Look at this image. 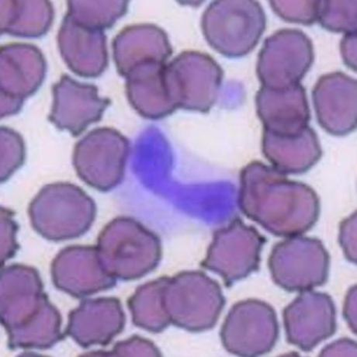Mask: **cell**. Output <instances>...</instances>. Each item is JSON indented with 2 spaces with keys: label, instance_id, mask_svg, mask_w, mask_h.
<instances>
[{
  "label": "cell",
  "instance_id": "obj_9",
  "mask_svg": "<svg viewBox=\"0 0 357 357\" xmlns=\"http://www.w3.org/2000/svg\"><path fill=\"white\" fill-rule=\"evenodd\" d=\"M331 257L319 239L287 238L273 246L268 266L273 282L289 291H304L324 285Z\"/></svg>",
  "mask_w": 357,
  "mask_h": 357
},
{
  "label": "cell",
  "instance_id": "obj_10",
  "mask_svg": "<svg viewBox=\"0 0 357 357\" xmlns=\"http://www.w3.org/2000/svg\"><path fill=\"white\" fill-rule=\"evenodd\" d=\"M266 243L257 229L234 219L214 233L202 266L222 277L229 287L258 271Z\"/></svg>",
  "mask_w": 357,
  "mask_h": 357
},
{
  "label": "cell",
  "instance_id": "obj_2",
  "mask_svg": "<svg viewBox=\"0 0 357 357\" xmlns=\"http://www.w3.org/2000/svg\"><path fill=\"white\" fill-rule=\"evenodd\" d=\"M0 319L10 349H47L64 339L58 309L44 292L36 269L20 264L2 267Z\"/></svg>",
  "mask_w": 357,
  "mask_h": 357
},
{
  "label": "cell",
  "instance_id": "obj_7",
  "mask_svg": "<svg viewBox=\"0 0 357 357\" xmlns=\"http://www.w3.org/2000/svg\"><path fill=\"white\" fill-rule=\"evenodd\" d=\"M223 70L207 54L188 51L177 56L164 70L167 91L176 109L207 113L215 105Z\"/></svg>",
  "mask_w": 357,
  "mask_h": 357
},
{
  "label": "cell",
  "instance_id": "obj_29",
  "mask_svg": "<svg viewBox=\"0 0 357 357\" xmlns=\"http://www.w3.org/2000/svg\"><path fill=\"white\" fill-rule=\"evenodd\" d=\"M273 12L287 22L312 25L318 22L320 1H271Z\"/></svg>",
  "mask_w": 357,
  "mask_h": 357
},
{
  "label": "cell",
  "instance_id": "obj_33",
  "mask_svg": "<svg viewBox=\"0 0 357 357\" xmlns=\"http://www.w3.org/2000/svg\"><path fill=\"white\" fill-rule=\"evenodd\" d=\"M322 356H356V342L350 339H341L321 350Z\"/></svg>",
  "mask_w": 357,
  "mask_h": 357
},
{
  "label": "cell",
  "instance_id": "obj_5",
  "mask_svg": "<svg viewBox=\"0 0 357 357\" xmlns=\"http://www.w3.org/2000/svg\"><path fill=\"white\" fill-rule=\"evenodd\" d=\"M163 298L171 324L191 333L214 328L225 305L221 286L201 271L169 278Z\"/></svg>",
  "mask_w": 357,
  "mask_h": 357
},
{
  "label": "cell",
  "instance_id": "obj_30",
  "mask_svg": "<svg viewBox=\"0 0 357 357\" xmlns=\"http://www.w3.org/2000/svg\"><path fill=\"white\" fill-rule=\"evenodd\" d=\"M100 356H160L161 352L153 342L134 335L127 340L116 343L112 351L105 352Z\"/></svg>",
  "mask_w": 357,
  "mask_h": 357
},
{
  "label": "cell",
  "instance_id": "obj_20",
  "mask_svg": "<svg viewBox=\"0 0 357 357\" xmlns=\"http://www.w3.org/2000/svg\"><path fill=\"white\" fill-rule=\"evenodd\" d=\"M57 41L61 58L75 75L97 78L105 71L108 52L104 31L88 29L66 15Z\"/></svg>",
  "mask_w": 357,
  "mask_h": 357
},
{
  "label": "cell",
  "instance_id": "obj_21",
  "mask_svg": "<svg viewBox=\"0 0 357 357\" xmlns=\"http://www.w3.org/2000/svg\"><path fill=\"white\" fill-rule=\"evenodd\" d=\"M112 47L116 70L123 77L148 61L166 63L173 54L167 33L149 24L126 27L114 39Z\"/></svg>",
  "mask_w": 357,
  "mask_h": 357
},
{
  "label": "cell",
  "instance_id": "obj_19",
  "mask_svg": "<svg viewBox=\"0 0 357 357\" xmlns=\"http://www.w3.org/2000/svg\"><path fill=\"white\" fill-rule=\"evenodd\" d=\"M256 106L264 130L274 135H299L311 120L306 91L301 84L279 89L262 86Z\"/></svg>",
  "mask_w": 357,
  "mask_h": 357
},
{
  "label": "cell",
  "instance_id": "obj_8",
  "mask_svg": "<svg viewBox=\"0 0 357 357\" xmlns=\"http://www.w3.org/2000/svg\"><path fill=\"white\" fill-rule=\"evenodd\" d=\"M130 142L119 130L99 128L75 144L73 166L82 181L96 190L107 192L125 176Z\"/></svg>",
  "mask_w": 357,
  "mask_h": 357
},
{
  "label": "cell",
  "instance_id": "obj_3",
  "mask_svg": "<svg viewBox=\"0 0 357 357\" xmlns=\"http://www.w3.org/2000/svg\"><path fill=\"white\" fill-rule=\"evenodd\" d=\"M100 263L114 278L138 280L153 271L162 257L159 237L135 219L116 218L100 233Z\"/></svg>",
  "mask_w": 357,
  "mask_h": 357
},
{
  "label": "cell",
  "instance_id": "obj_34",
  "mask_svg": "<svg viewBox=\"0 0 357 357\" xmlns=\"http://www.w3.org/2000/svg\"><path fill=\"white\" fill-rule=\"evenodd\" d=\"M357 33H346L342 39L340 50L343 61L352 70L356 71Z\"/></svg>",
  "mask_w": 357,
  "mask_h": 357
},
{
  "label": "cell",
  "instance_id": "obj_15",
  "mask_svg": "<svg viewBox=\"0 0 357 357\" xmlns=\"http://www.w3.org/2000/svg\"><path fill=\"white\" fill-rule=\"evenodd\" d=\"M53 284L77 298L112 289L116 279L100 263L97 247L73 245L61 250L52 261Z\"/></svg>",
  "mask_w": 357,
  "mask_h": 357
},
{
  "label": "cell",
  "instance_id": "obj_35",
  "mask_svg": "<svg viewBox=\"0 0 357 357\" xmlns=\"http://www.w3.org/2000/svg\"><path fill=\"white\" fill-rule=\"evenodd\" d=\"M343 317L352 332L356 334V285L348 291L346 296Z\"/></svg>",
  "mask_w": 357,
  "mask_h": 357
},
{
  "label": "cell",
  "instance_id": "obj_26",
  "mask_svg": "<svg viewBox=\"0 0 357 357\" xmlns=\"http://www.w3.org/2000/svg\"><path fill=\"white\" fill-rule=\"evenodd\" d=\"M128 8V2L122 0H70L68 1L66 15L71 17L75 22L88 29L104 31L111 29L120 18L125 16Z\"/></svg>",
  "mask_w": 357,
  "mask_h": 357
},
{
  "label": "cell",
  "instance_id": "obj_24",
  "mask_svg": "<svg viewBox=\"0 0 357 357\" xmlns=\"http://www.w3.org/2000/svg\"><path fill=\"white\" fill-rule=\"evenodd\" d=\"M54 10L47 0H1V34L24 38H38L49 32Z\"/></svg>",
  "mask_w": 357,
  "mask_h": 357
},
{
  "label": "cell",
  "instance_id": "obj_17",
  "mask_svg": "<svg viewBox=\"0 0 357 357\" xmlns=\"http://www.w3.org/2000/svg\"><path fill=\"white\" fill-rule=\"evenodd\" d=\"M319 126L334 136L351 133L357 125V82L341 72L326 74L312 91Z\"/></svg>",
  "mask_w": 357,
  "mask_h": 357
},
{
  "label": "cell",
  "instance_id": "obj_25",
  "mask_svg": "<svg viewBox=\"0 0 357 357\" xmlns=\"http://www.w3.org/2000/svg\"><path fill=\"white\" fill-rule=\"evenodd\" d=\"M169 278H158L139 286L128 305L133 324L144 331L160 333L171 324L164 304V288Z\"/></svg>",
  "mask_w": 357,
  "mask_h": 357
},
{
  "label": "cell",
  "instance_id": "obj_32",
  "mask_svg": "<svg viewBox=\"0 0 357 357\" xmlns=\"http://www.w3.org/2000/svg\"><path fill=\"white\" fill-rule=\"evenodd\" d=\"M356 212L346 218L340 225V244L346 258L353 264H356Z\"/></svg>",
  "mask_w": 357,
  "mask_h": 357
},
{
  "label": "cell",
  "instance_id": "obj_28",
  "mask_svg": "<svg viewBox=\"0 0 357 357\" xmlns=\"http://www.w3.org/2000/svg\"><path fill=\"white\" fill-rule=\"evenodd\" d=\"M1 133V182L9 180L25 160V145L22 136L15 130L2 127Z\"/></svg>",
  "mask_w": 357,
  "mask_h": 357
},
{
  "label": "cell",
  "instance_id": "obj_31",
  "mask_svg": "<svg viewBox=\"0 0 357 357\" xmlns=\"http://www.w3.org/2000/svg\"><path fill=\"white\" fill-rule=\"evenodd\" d=\"M13 216L12 211L1 208V267L16 255L19 249L17 242L18 225Z\"/></svg>",
  "mask_w": 357,
  "mask_h": 357
},
{
  "label": "cell",
  "instance_id": "obj_12",
  "mask_svg": "<svg viewBox=\"0 0 357 357\" xmlns=\"http://www.w3.org/2000/svg\"><path fill=\"white\" fill-rule=\"evenodd\" d=\"M314 59L310 38L298 29L280 30L264 43L257 66L262 86L284 89L300 84Z\"/></svg>",
  "mask_w": 357,
  "mask_h": 357
},
{
  "label": "cell",
  "instance_id": "obj_16",
  "mask_svg": "<svg viewBox=\"0 0 357 357\" xmlns=\"http://www.w3.org/2000/svg\"><path fill=\"white\" fill-rule=\"evenodd\" d=\"M52 95L50 122L75 137L100 121L111 105V100L100 97L97 86L82 84L66 74L53 85Z\"/></svg>",
  "mask_w": 357,
  "mask_h": 357
},
{
  "label": "cell",
  "instance_id": "obj_14",
  "mask_svg": "<svg viewBox=\"0 0 357 357\" xmlns=\"http://www.w3.org/2000/svg\"><path fill=\"white\" fill-rule=\"evenodd\" d=\"M287 341L302 351L310 352L336 331V309L331 295L307 290L283 312Z\"/></svg>",
  "mask_w": 357,
  "mask_h": 357
},
{
  "label": "cell",
  "instance_id": "obj_18",
  "mask_svg": "<svg viewBox=\"0 0 357 357\" xmlns=\"http://www.w3.org/2000/svg\"><path fill=\"white\" fill-rule=\"evenodd\" d=\"M126 321L118 298L86 299L68 314L65 334L82 348L105 347L123 331Z\"/></svg>",
  "mask_w": 357,
  "mask_h": 357
},
{
  "label": "cell",
  "instance_id": "obj_13",
  "mask_svg": "<svg viewBox=\"0 0 357 357\" xmlns=\"http://www.w3.org/2000/svg\"><path fill=\"white\" fill-rule=\"evenodd\" d=\"M47 72L44 54L36 45H5L0 49L1 118L15 115L24 100L43 85Z\"/></svg>",
  "mask_w": 357,
  "mask_h": 357
},
{
  "label": "cell",
  "instance_id": "obj_27",
  "mask_svg": "<svg viewBox=\"0 0 357 357\" xmlns=\"http://www.w3.org/2000/svg\"><path fill=\"white\" fill-rule=\"evenodd\" d=\"M356 0L354 1H320L318 22L334 33L357 31Z\"/></svg>",
  "mask_w": 357,
  "mask_h": 357
},
{
  "label": "cell",
  "instance_id": "obj_22",
  "mask_svg": "<svg viewBox=\"0 0 357 357\" xmlns=\"http://www.w3.org/2000/svg\"><path fill=\"white\" fill-rule=\"evenodd\" d=\"M166 65L148 61L134 67L126 77L130 105L143 118L159 120L176 111L165 82Z\"/></svg>",
  "mask_w": 357,
  "mask_h": 357
},
{
  "label": "cell",
  "instance_id": "obj_11",
  "mask_svg": "<svg viewBox=\"0 0 357 357\" xmlns=\"http://www.w3.org/2000/svg\"><path fill=\"white\" fill-rule=\"evenodd\" d=\"M224 348L239 356L269 354L279 338V324L274 308L258 299L233 305L220 333Z\"/></svg>",
  "mask_w": 357,
  "mask_h": 357
},
{
  "label": "cell",
  "instance_id": "obj_4",
  "mask_svg": "<svg viewBox=\"0 0 357 357\" xmlns=\"http://www.w3.org/2000/svg\"><path fill=\"white\" fill-rule=\"evenodd\" d=\"M32 227L52 242H63L86 234L91 228L97 206L77 185L58 182L41 189L29 205Z\"/></svg>",
  "mask_w": 357,
  "mask_h": 357
},
{
  "label": "cell",
  "instance_id": "obj_1",
  "mask_svg": "<svg viewBox=\"0 0 357 357\" xmlns=\"http://www.w3.org/2000/svg\"><path fill=\"white\" fill-rule=\"evenodd\" d=\"M238 205L243 214L271 234L302 236L318 222L321 205L307 185L288 180L273 167L254 161L240 174Z\"/></svg>",
  "mask_w": 357,
  "mask_h": 357
},
{
  "label": "cell",
  "instance_id": "obj_23",
  "mask_svg": "<svg viewBox=\"0 0 357 357\" xmlns=\"http://www.w3.org/2000/svg\"><path fill=\"white\" fill-rule=\"evenodd\" d=\"M262 150L266 160L281 173L301 174L322 155L317 134L311 127L297 135H278L264 130Z\"/></svg>",
  "mask_w": 357,
  "mask_h": 357
},
{
  "label": "cell",
  "instance_id": "obj_6",
  "mask_svg": "<svg viewBox=\"0 0 357 357\" xmlns=\"http://www.w3.org/2000/svg\"><path fill=\"white\" fill-rule=\"evenodd\" d=\"M266 18L257 1H215L204 13L202 27L208 43L228 58L250 53L265 31Z\"/></svg>",
  "mask_w": 357,
  "mask_h": 357
}]
</instances>
